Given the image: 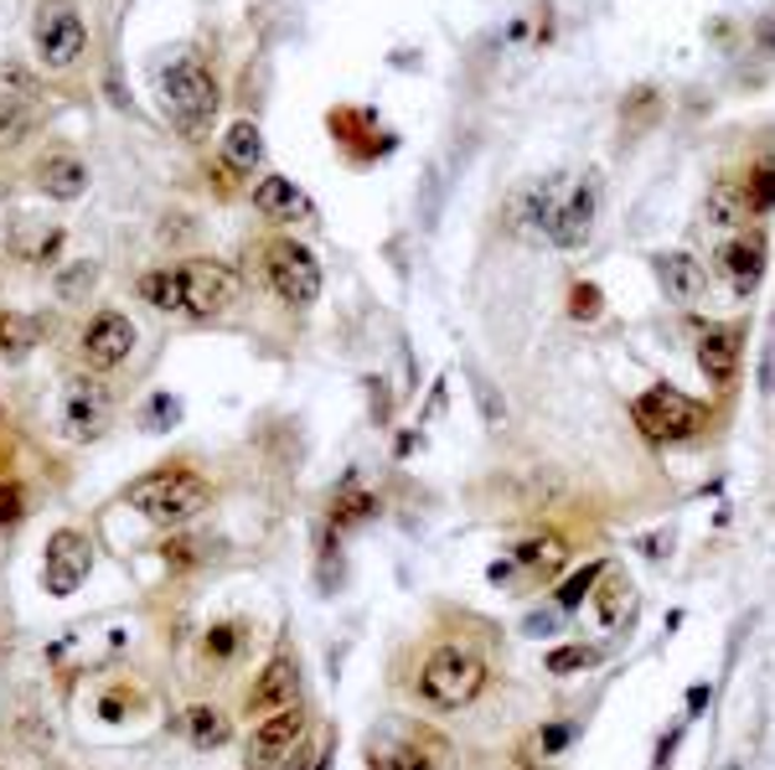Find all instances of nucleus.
I'll return each mask as SVG.
<instances>
[{
	"label": "nucleus",
	"instance_id": "15",
	"mask_svg": "<svg viewBox=\"0 0 775 770\" xmlns=\"http://www.w3.org/2000/svg\"><path fill=\"white\" fill-rule=\"evenodd\" d=\"M37 186H42L52 202H78V196L89 192V166L78 161V155H42L37 161Z\"/></svg>",
	"mask_w": 775,
	"mask_h": 770
},
{
	"label": "nucleus",
	"instance_id": "26",
	"mask_svg": "<svg viewBox=\"0 0 775 770\" xmlns=\"http://www.w3.org/2000/svg\"><path fill=\"white\" fill-rule=\"evenodd\" d=\"M31 135V114L21 99H11V93H0V151H11V145H21V140Z\"/></svg>",
	"mask_w": 775,
	"mask_h": 770
},
{
	"label": "nucleus",
	"instance_id": "9",
	"mask_svg": "<svg viewBox=\"0 0 775 770\" xmlns=\"http://www.w3.org/2000/svg\"><path fill=\"white\" fill-rule=\"evenodd\" d=\"M89 569H93V544H89V533L58 528L52 538H47V564H42L47 595H73V589L89 579Z\"/></svg>",
	"mask_w": 775,
	"mask_h": 770
},
{
	"label": "nucleus",
	"instance_id": "14",
	"mask_svg": "<svg viewBox=\"0 0 775 770\" xmlns=\"http://www.w3.org/2000/svg\"><path fill=\"white\" fill-rule=\"evenodd\" d=\"M718 270L729 274L739 295H749L765 280V239L761 233H739V239L718 243Z\"/></svg>",
	"mask_w": 775,
	"mask_h": 770
},
{
	"label": "nucleus",
	"instance_id": "27",
	"mask_svg": "<svg viewBox=\"0 0 775 770\" xmlns=\"http://www.w3.org/2000/svg\"><path fill=\"white\" fill-rule=\"evenodd\" d=\"M471 393H476V404H481V419L492 424V429H502L507 424V398H502V388L481 367H471Z\"/></svg>",
	"mask_w": 775,
	"mask_h": 770
},
{
	"label": "nucleus",
	"instance_id": "21",
	"mask_svg": "<svg viewBox=\"0 0 775 770\" xmlns=\"http://www.w3.org/2000/svg\"><path fill=\"white\" fill-rule=\"evenodd\" d=\"M223 161L233 171H254L264 161V135H259L254 120H233L223 135Z\"/></svg>",
	"mask_w": 775,
	"mask_h": 770
},
{
	"label": "nucleus",
	"instance_id": "32",
	"mask_svg": "<svg viewBox=\"0 0 775 770\" xmlns=\"http://www.w3.org/2000/svg\"><path fill=\"white\" fill-rule=\"evenodd\" d=\"M590 585H600V564H590V569H580L574 579H564V589L553 595V605H558V610H574V605L590 595Z\"/></svg>",
	"mask_w": 775,
	"mask_h": 770
},
{
	"label": "nucleus",
	"instance_id": "22",
	"mask_svg": "<svg viewBox=\"0 0 775 770\" xmlns=\"http://www.w3.org/2000/svg\"><path fill=\"white\" fill-rule=\"evenodd\" d=\"M181 729H187L192 750H218V744H228V719H223V709H212V703H197V709H187Z\"/></svg>",
	"mask_w": 775,
	"mask_h": 770
},
{
	"label": "nucleus",
	"instance_id": "16",
	"mask_svg": "<svg viewBox=\"0 0 775 770\" xmlns=\"http://www.w3.org/2000/svg\"><path fill=\"white\" fill-rule=\"evenodd\" d=\"M652 270H656V285L667 290L672 301H698L703 295V285H708V280H703V264L693 254H677V249H667V254H656L652 259Z\"/></svg>",
	"mask_w": 775,
	"mask_h": 770
},
{
	"label": "nucleus",
	"instance_id": "31",
	"mask_svg": "<svg viewBox=\"0 0 775 770\" xmlns=\"http://www.w3.org/2000/svg\"><path fill=\"white\" fill-rule=\"evenodd\" d=\"M177 419H181V404L171 398V393H155V398L145 404V414H140V424H145V429H155V435H161V429H171Z\"/></svg>",
	"mask_w": 775,
	"mask_h": 770
},
{
	"label": "nucleus",
	"instance_id": "10",
	"mask_svg": "<svg viewBox=\"0 0 775 770\" xmlns=\"http://www.w3.org/2000/svg\"><path fill=\"white\" fill-rule=\"evenodd\" d=\"M295 750H305V709H284L274 719H259L254 740H249V770H280Z\"/></svg>",
	"mask_w": 775,
	"mask_h": 770
},
{
	"label": "nucleus",
	"instance_id": "17",
	"mask_svg": "<svg viewBox=\"0 0 775 770\" xmlns=\"http://www.w3.org/2000/svg\"><path fill=\"white\" fill-rule=\"evenodd\" d=\"M254 207L274 223H300V217H311V196L300 192L290 176H264L254 186Z\"/></svg>",
	"mask_w": 775,
	"mask_h": 770
},
{
	"label": "nucleus",
	"instance_id": "1",
	"mask_svg": "<svg viewBox=\"0 0 775 770\" xmlns=\"http://www.w3.org/2000/svg\"><path fill=\"white\" fill-rule=\"evenodd\" d=\"M486 678H492V667H486L481 651L461 647V641H445V647H434L424 657V667H419V698L434 713H461L486 693Z\"/></svg>",
	"mask_w": 775,
	"mask_h": 770
},
{
	"label": "nucleus",
	"instance_id": "25",
	"mask_svg": "<svg viewBox=\"0 0 775 770\" xmlns=\"http://www.w3.org/2000/svg\"><path fill=\"white\" fill-rule=\"evenodd\" d=\"M749 207H755V202L745 196V186H734V182H724V186H714V192H708V217H714V223H724V227L739 223Z\"/></svg>",
	"mask_w": 775,
	"mask_h": 770
},
{
	"label": "nucleus",
	"instance_id": "29",
	"mask_svg": "<svg viewBox=\"0 0 775 770\" xmlns=\"http://www.w3.org/2000/svg\"><path fill=\"white\" fill-rule=\"evenodd\" d=\"M243 647V631L233 626V620H223V626H212L208 631V662H233Z\"/></svg>",
	"mask_w": 775,
	"mask_h": 770
},
{
	"label": "nucleus",
	"instance_id": "20",
	"mask_svg": "<svg viewBox=\"0 0 775 770\" xmlns=\"http://www.w3.org/2000/svg\"><path fill=\"white\" fill-rule=\"evenodd\" d=\"M631 605H636V585L621 569H605V585L595 589V616L600 626H626Z\"/></svg>",
	"mask_w": 775,
	"mask_h": 770
},
{
	"label": "nucleus",
	"instance_id": "5",
	"mask_svg": "<svg viewBox=\"0 0 775 770\" xmlns=\"http://www.w3.org/2000/svg\"><path fill=\"white\" fill-rule=\"evenodd\" d=\"M264 270H269V285L280 295L284 305H311L321 295V264L305 243L295 239H274L264 249Z\"/></svg>",
	"mask_w": 775,
	"mask_h": 770
},
{
	"label": "nucleus",
	"instance_id": "38",
	"mask_svg": "<svg viewBox=\"0 0 775 770\" xmlns=\"http://www.w3.org/2000/svg\"><path fill=\"white\" fill-rule=\"evenodd\" d=\"M543 744H548V756H558V750L568 744V725H548L543 729Z\"/></svg>",
	"mask_w": 775,
	"mask_h": 770
},
{
	"label": "nucleus",
	"instance_id": "23",
	"mask_svg": "<svg viewBox=\"0 0 775 770\" xmlns=\"http://www.w3.org/2000/svg\"><path fill=\"white\" fill-rule=\"evenodd\" d=\"M140 301L155 305V311H181V280H177V270L140 274Z\"/></svg>",
	"mask_w": 775,
	"mask_h": 770
},
{
	"label": "nucleus",
	"instance_id": "39",
	"mask_svg": "<svg viewBox=\"0 0 775 770\" xmlns=\"http://www.w3.org/2000/svg\"><path fill=\"white\" fill-rule=\"evenodd\" d=\"M99 713H104V719H124V693H109L104 703H99Z\"/></svg>",
	"mask_w": 775,
	"mask_h": 770
},
{
	"label": "nucleus",
	"instance_id": "12",
	"mask_svg": "<svg viewBox=\"0 0 775 770\" xmlns=\"http://www.w3.org/2000/svg\"><path fill=\"white\" fill-rule=\"evenodd\" d=\"M295 698H300L295 662H290V657H274V662L254 678V688H249V713H254V719H274V713L295 709Z\"/></svg>",
	"mask_w": 775,
	"mask_h": 770
},
{
	"label": "nucleus",
	"instance_id": "35",
	"mask_svg": "<svg viewBox=\"0 0 775 770\" xmlns=\"http://www.w3.org/2000/svg\"><path fill=\"white\" fill-rule=\"evenodd\" d=\"M749 202H755V207H775V166H761V171H755Z\"/></svg>",
	"mask_w": 775,
	"mask_h": 770
},
{
	"label": "nucleus",
	"instance_id": "24",
	"mask_svg": "<svg viewBox=\"0 0 775 770\" xmlns=\"http://www.w3.org/2000/svg\"><path fill=\"white\" fill-rule=\"evenodd\" d=\"M31 347H37V321L0 311V357H27Z\"/></svg>",
	"mask_w": 775,
	"mask_h": 770
},
{
	"label": "nucleus",
	"instance_id": "34",
	"mask_svg": "<svg viewBox=\"0 0 775 770\" xmlns=\"http://www.w3.org/2000/svg\"><path fill=\"white\" fill-rule=\"evenodd\" d=\"M378 513V501L373 497H342L336 501V513H331V523H336V528H346V523H362V517H373Z\"/></svg>",
	"mask_w": 775,
	"mask_h": 770
},
{
	"label": "nucleus",
	"instance_id": "11",
	"mask_svg": "<svg viewBox=\"0 0 775 770\" xmlns=\"http://www.w3.org/2000/svg\"><path fill=\"white\" fill-rule=\"evenodd\" d=\"M109 424V398L93 378H73L62 393V435L78 439V445H93Z\"/></svg>",
	"mask_w": 775,
	"mask_h": 770
},
{
	"label": "nucleus",
	"instance_id": "2",
	"mask_svg": "<svg viewBox=\"0 0 775 770\" xmlns=\"http://www.w3.org/2000/svg\"><path fill=\"white\" fill-rule=\"evenodd\" d=\"M212 501V486L187 466H161L130 486V507L155 528H177Z\"/></svg>",
	"mask_w": 775,
	"mask_h": 770
},
{
	"label": "nucleus",
	"instance_id": "28",
	"mask_svg": "<svg viewBox=\"0 0 775 770\" xmlns=\"http://www.w3.org/2000/svg\"><path fill=\"white\" fill-rule=\"evenodd\" d=\"M93 280H99V264H93V259H78V264H68V270L58 274V295L62 301H83L93 290Z\"/></svg>",
	"mask_w": 775,
	"mask_h": 770
},
{
	"label": "nucleus",
	"instance_id": "4",
	"mask_svg": "<svg viewBox=\"0 0 775 770\" xmlns=\"http://www.w3.org/2000/svg\"><path fill=\"white\" fill-rule=\"evenodd\" d=\"M636 429H642L646 439H656V445H677V439H693L708 424V408L698 404V398H687V393L667 388V383H656V388H646L642 398H636Z\"/></svg>",
	"mask_w": 775,
	"mask_h": 770
},
{
	"label": "nucleus",
	"instance_id": "33",
	"mask_svg": "<svg viewBox=\"0 0 775 770\" xmlns=\"http://www.w3.org/2000/svg\"><path fill=\"white\" fill-rule=\"evenodd\" d=\"M378 770H430V756L414 750V744H393L387 756H373Z\"/></svg>",
	"mask_w": 775,
	"mask_h": 770
},
{
	"label": "nucleus",
	"instance_id": "3",
	"mask_svg": "<svg viewBox=\"0 0 775 770\" xmlns=\"http://www.w3.org/2000/svg\"><path fill=\"white\" fill-rule=\"evenodd\" d=\"M161 99L171 109V120L187 130V135H202L212 120H218V104H223V93H218V78L202 68V62H171L161 73Z\"/></svg>",
	"mask_w": 775,
	"mask_h": 770
},
{
	"label": "nucleus",
	"instance_id": "19",
	"mask_svg": "<svg viewBox=\"0 0 775 770\" xmlns=\"http://www.w3.org/2000/svg\"><path fill=\"white\" fill-rule=\"evenodd\" d=\"M512 564L517 569H533V575H558L568 564V544L564 538H553V533H543V538H522V544H512Z\"/></svg>",
	"mask_w": 775,
	"mask_h": 770
},
{
	"label": "nucleus",
	"instance_id": "18",
	"mask_svg": "<svg viewBox=\"0 0 775 770\" xmlns=\"http://www.w3.org/2000/svg\"><path fill=\"white\" fill-rule=\"evenodd\" d=\"M739 326H718V332H708L698 342V367H703V378H714V383H729L734 378V367H739Z\"/></svg>",
	"mask_w": 775,
	"mask_h": 770
},
{
	"label": "nucleus",
	"instance_id": "13",
	"mask_svg": "<svg viewBox=\"0 0 775 770\" xmlns=\"http://www.w3.org/2000/svg\"><path fill=\"white\" fill-rule=\"evenodd\" d=\"M130 352H134L130 316H120V311H99V316L89 321V332H83V357H89L93 367H120Z\"/></svg>",
	"mask_w": 775,
	"mask_h": 770
},
{
	"label": "nucleus",
	"instance_id": "6",
	"mask_svg": "<svg viewBox=\"0 0 775 770\" xmlns=\"http://www.w3.org/2000/svg\"><path fill=\"white\" fill-rule=\"evenodd\" d=\"M83 42H89V27H83L73 0H42L37 6V52H42L47 68H73L83 58Z\"/></svg>",
	"mask_w": 775,
	"mask_h": 770
},
{
	"label": "nucleus",
	"instance_id": "7",
	"mask_svg": "<svg viewBox=\"0 0 775 770\" xmlns=\"http://www.w3.org/2000/svg\"><path fill=\"white\" fill-rule=\"evenodd\" d=\"M595 212H600V176H595V171H584L580 182L553 202L543 233H548L558 249H584L590 233H595Z\"/></svg>",
	"mask_w": 775,
	"mask_h": 770
},
{
	"label": "nucleus",
	"instance_id": "37",
	"mask_svg": "<svg viewBox=\"0 0 775 770\" xmlns=\"http://www.w3.org/2000/svg\"><path fill=\"white\" fill-rule=\"evenodd\" d=\"M595 311H600L595 285H580V290H574V316H595Z\"/></svg>",
	"mask_w": 775,
	"mask_h": 770
},
{
	"label": "nucleus",
	"instance_id": "30",
	"mask_svg": "<svg viewBox=\"0 0 775 770\" xmlns=\"http://www.w3.org/2000/svg\"><path fill=\"white\" fill-rule=\"evenodd\" d=\"M584 667H595V647H558V651H548V672H553V678H568V672H584Z\"/></svg>",
	"mask_w": 775,
	"mask_h": 770
},
{
	"label": "nucleus",
	"instance_id": "8",
	"mask_svg": "<svg viewBox=\"0 0 775 770\" xmlns=\"http://www.w3.org/2000/svg\"><path fill=\"white\" fill-rule=\"evenodd\" d=\"M177 280H181V311L202 321L228 311V301L239 295V274L228 264H218V259H187L177 270Z\"/></svg>",
	"mask_w": 775,
	"mask_h": 770
},
{
	"label": "nucleus",
	"instance_id": "36",
	"mask_svg": "<svg viewBox=\"0 0 775 770\" xmlns=\"http://www.w3.org/2000/svg\"><path fill=\"white\" fill-rule=\"evenodd\" d=\"M21 517V486H0V523H16Z\"/></svg>",
	"mask_w": 775,
	"mask_h": 770
}]
</instances>
